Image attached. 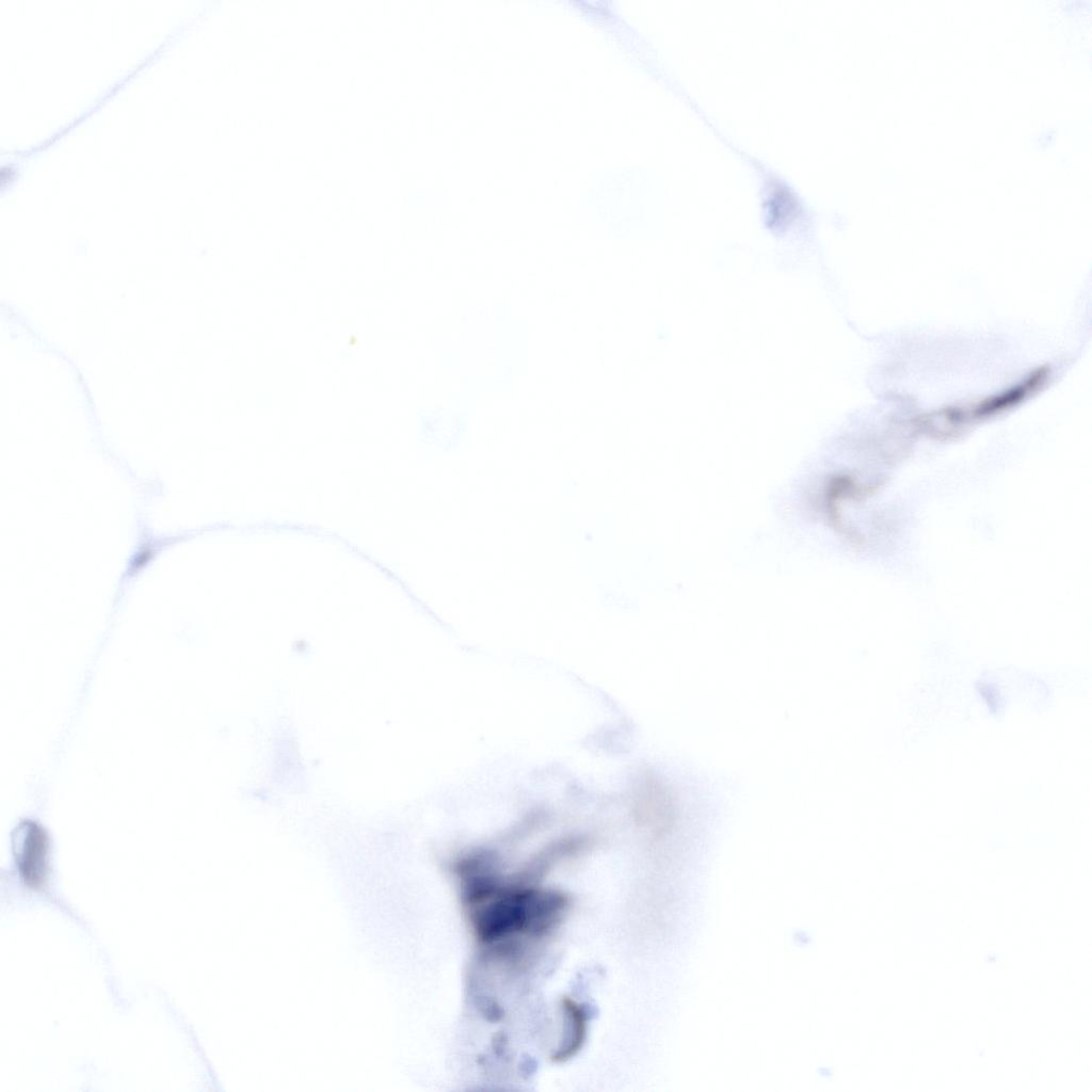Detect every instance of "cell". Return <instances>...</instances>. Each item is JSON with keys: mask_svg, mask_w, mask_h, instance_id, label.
I'll list each match as a JSON object with an SVG mask.
<instances>
[{"mask_svg": "<svg viewBox=\"0 0 1092 1092\" xmlns=\"http://www.w3.org/2000/svg\"><path fill=\"white\" fill-rule=\"evenodd\" d=\"M476 937L488 947L517 944L518 936L542 937L560 922L567 898L560 892L502 885L496 876L464 893Z\"/></svg>", "mask_w": 1092, "mask_h": 1092, "instance_id": "6da1fadb", "label": "cell"}, {"mask_svg": "<svg viewBox=\"0 0 1092 1092\" xmlns=\"http://www.w3.org/2000/svg\"><path fill=\"white\" fill-rule=\"evenodd\" d=\"M13 846L19 873L31 888H42L49 869V839L45 830L33 821H22L13 834Z\"/></svg>", "mask_w": 1092, "mask_h": 1092, "instance_id": "7a4b0ae2", "label": "cell"}, {"mask_svg": "<svg viewBox=\"0 0 1092 1092\" xmlns=\"http://www.w3.org/2000/svg\"><path fill=\"white\" fill-rule=\"evenodd\" d=\"M1047 376L1048 370L1040 368L1026 378L1025 381H1022L1006 391L996 396H991L974 406L946 410L945 413H941L938 416L942 417L944 423L956 427L958 424L966 423L973 419H981L997 415L998 413L1019 404L1022 401L1029 398V396L1037 392L1041 387H1043Z\"/></svg>", "mask_w": 1092, "mask_h": 1092, "instance_id": "3957f363", "label": "cell"}, {"mask_svg": "<svg viewBox=\"0 0 1092 1092\" xmlns=\"http://www.w3.org/2000/svg\"><path fill=\"white\" fill-rule=\"evenodd\" d=\"M562 1009L565 1016V1032L561 1046L552 1056L556 1061L569 1059L581 1048L587 1029V1013L579 1003L565 998Z\"/></svg>", "mask_w": 1092, "mask_h": 1092, "instance_id": "277c9868", "label": "cell"}]
</instances>
